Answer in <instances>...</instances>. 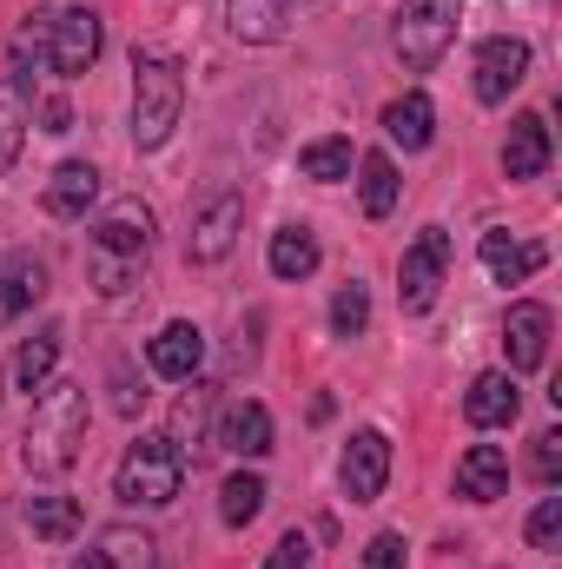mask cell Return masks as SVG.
Wrapping results in <instances>:
<instances>
[{"label":"cell","instance_id":"11","mask_svg":"<svg viewBox=\"0 0 562 569\" xmlns=\"http://www.w3.org/2000/svg\"><path fill=\"white\" fill-rule=\"evenodd\" d=\"M73 569H159V543H152V530H140V523H107L73 557Z\"/></svg>","mask_w":562,"mask_h":569},{"label":"cell","instance_id":"17","mask_svg":"<svg viewBox=\"0 0 562 569\" xmlns=\"http://www.w3.org/2000/svg\"><path fill=\"white\" fill-rule=\"evenodd\" d=\"M100 199V166H87V159H67L53 179H47V192H40V206H47V219H87V206Z\"/></svg>","mask_w":562,"mask_h":569},{"label":"cell","instance_id":"18","mask_svg":"<svg viewBox=\"0 0 562 569\" xmlns=\"http://www.w3.org/2000/svg\"><path fill=\"white\" fill-rule=\"evenodd\" d=\"M550 120L543 113H516L510 120V140H503V172L510 179H543L550 172Z\"/></svg>","mask_w":562,"mask_h":569},{"label":"cell","instance_id":"20","mask_svg":"<svg viewBox=\"0 0 562 569\" xmlns=\"http://www.w3.org/2000/svg\"><path fill=\"white\" fill-rule=\"evenodd\" d=\"M483 272L496 284H523L543 272V246H530V239H510L503 226L496 232H483Z\"/></svg>","mask_w":562,"mask_h":569},{"label":"cell","instance_id":"32","mask_svg":"<svg viewBox=\"0 0 562 569\" xmlns=\"http://www.w3.org/2000/svg\"><path fill=\"white\" fill-rule=\"evenodd\" d=\"M523 537H530V550H543V557H556V550H562V497H543V503L530 510V523H523Z\"/></svg>","mask_w":562,"mask_h":569},{"label":"cell","instance_id":"35","mask_svg":"<svg viewBox=\"0 0 562 569\" xmlns=\"http://www.w3.org/2000/svg\"><path fill=\"white\" fill-rule=\"evenodd\" d=\"M304 563H311V543H304L298 530H291V537H279V550L265 557V569H304Z\"/></svg>","mask_w":562,"mask_h":569},{"label":"cell","instance_id":"31","mask_svg":"<svg viewBox=\"0 0 562 569\" xmlns=\"http://www.w3.org/2000/svg\"><path fill=\"white\" fill-rule=\"evenodd\" d=\"M364 325H371V291L358 279L338 284V298H331V331H338V338H364Z\"/></svg>","mask_w":562,"mask_h":569},{"label":"cell","instance_id":"23","mask_svg":"<svg viewBox=\"0 0 562 569\" xmlns=\"http://www.w3.org/2000/svg\"><path fill=\"white\" fill-rule=\"evenodd\" d=\"M384 133H391V146H404V152H423V146L436 140V107H430L423 87H411L404 100L384 107Z\"/></svg>","mask_w":562,"mask_h":569},{"label":"cell","instance_id":"6","mask_svg":"<svg viewBox=\"0 0 562 569\" xmlns=\"http://www.w3.org/2000/svg\"><path fill=\"white\" fill-rule=\"evenodd\" d=\"M443 272H450V232L423 226L418 239L404 246V259H398V305L411 318H423L436 305V291H443Z\"/></svg>","mask_w":562,"mask_h":569},{"label":"cell","instance_id":"15","mask_svg":"<svg viewBox=\"0 0 562 569\" xmlns=\"http://www.w3.org/2000/svg\"><path fill=\"white\" fill-rule=\"evenodd\" d=\"M510 490V457H503V443H470L463 457H456V497L463 503H496Z\"/></svg>","mask_w":562,"mask_h":569},{"label":"cell","instance_id":"16","mask_svg":"<svg viewBox=\"0 0 562 569\" xmlns=\"http://www.w3.org/2000/svg\"><path fill=\"white\" fill-rule=\"evenodd\" d=\"M523 411V391H516V371H483L470 378V398H463V418L476 430H496V425H516Z\"/></svg>","mask_w":562,"mask_h":569},{"label":"cell","instance_id":"29","mask_svg":"<svg viewBox=\"0 0 562 569\" xmlns=\"http://www.w3.org/2000/svg\"><path fill=\"white\" fill-rule=\"evenodd\" d=\"M351 166H358V152L344 133H324V140H311L298 152V172L304 179H318V186H338V179H351Z\"/></svg>","mask_w":562,"mask_h":569},{"label":"cell","instance_id":"5","mask_svg":"<svg viewBox=\"0 0 562 569\" xmlns=\"http://www.w3.org/2000/svg\"><path fill=\"white\" fill-rule=\"evenodd\" d=\"M463 27V0H404L391 13V53L404 60V73H430Z\"/></svg>","mask_w":562,"mask_h":569},{"label":"cell","instance_id":"22","mask_svg":"<svg viewBox=\"0 0 562 569\" xmlns=\"http://www.w3.org/2000/svg\"><path fill=\"white\" fill-rule=\"evenodd\" d=\"M212 443H225L232 457H265V450H272V411H265L259 398L232 405V411L219 418V437H212Z\"/></svg>","mask_w":562,"mask_h":569},{"label":"cell","instance_id":"21","mask_svg":"<svg viewBox=\"0 0 562 569\" xmlns=\"http://www.w3.org/2000/svg\"><path fill=\"white\" fill-rule=\"evenodd\" d=\"M284 20H291V0H225V27H232V40H245V47L284 40Z\"/></svg>","mask_w":562,"mask_h":569},{"label":"cell","instance_id":"28","mask_svg":"<svg viewBox=\"0 0 562 569\" xmlns=\"http://www.w3.org/2000/svg\"><path fill=\"white\" fill-rule=\"evenodd\" d=\"M358 192H364V212H371V219H391V212H398L404 179H398L391 152H364V159H358Z\"/></svg>","mask_w":562,"mask_h":569},{"label":"cell","instance_id":"33","mask_svg":"<svg viewBox=\"0 0 562 569\" xmlns=\"http://www.w3.org/2000/svg\"><path fill=\"white\" fill-rule=\"evenodd\" d=\"M530 470H536V483H543V490H556V477H562V430H543V437H536Z\"/></svg>","mask_w":562,"mask_h":569},{"label":"cell","instance_id":"26","mask_svg":"<svg viewBox=\"0 0 562 569\" xmlns=\"http://www.w3.org/2000/svg\"><path fill=\"white\" fill-rule=\"evenodd\" d=\"M80 503L73 497H60V490H40V497H27V530L40 537V543H73L80 537Z\"/></svg>","mask_w":562,"mask_h":569},{"label":"cell","instance_id":"25","mask_svg":"<svg viewBox=\"0 0 562 569\" xmlns=\"http://www.w3.org/2000/svg\"><path fill=\"white\" fill-rule=\"evenodd\" d=\"M27 127H33V87L27 80H0V172L20 159V146H27Z\"/></svg>","mask_w":562,"mask_h":569},{"label":"cell","instance_id":"36","mask_svg":"<svg viewBox=\"0 0 562 569\" xmlns=\"http://www.w3.org/2000/svg\"><path fill=\"white\" fill-rule=\"evenodd\" d=\"M33 113H40V133H73V107L67 100H40Z\"/></svg>","mask_w":562,"mask_h":569},{"label":"cell","instance_id":"24","mask_svg":"<svg viewBox=\"0 0 562 569\" xmlns=\"http://www.w3.org/2000/svg\"><path fill=\"white\" fill-rule=\"evenodd\" d=\"M318 259H324V252H318V232H311V226H279V232H272V252H265L272 279H284V284L311 279Z\"/></svg>","mask_w":562,"mask_h":569},{"label":"cell","instance_id":"3","mask_svg":"<svg viewBox=\"0 0 562 569\" xmlns=\"http://www.w3.org/2000/svg\"><path fill=\"white\" fill-rule=\"evenodd\" d=\"M185 113V67L165 53H133V146L159 152Z\"/></svg>","mask_w":562,"mask_h":569},{"label":"cell","instance_id":"4","mask_svg":"<svg viewBox=\"0 0 562 569\" xmlns=\"http://www.w3.org/2000/svg\"><path fill=\"white\" fill-rule=\"evenodd\" d=\"M179 490H185L179 443L172 437H133L127 457H120V470H113V497L127 510H165V503H179Z\"/></svg>","mask_w":562,"mask_h":569},{"label":"cell","instance_id":"34","mask_svg":"<svg viewBox=\"0 0 562 569\" xmlns=\"http://www.w3.org/2000/svg\"><path fill=\"white\" fill-rule=\"evenodd\" d=\"M364 569H404V537H398V530L371 537V543H364Z\"/></svg>","mask_w":562,"mask_h":569},{"label":"cell","instance_id":"27","mask_svg":"<svg viewBox=\"0 0 562 569\" xmlns=\"http://www.w3.org/2000/svg\"><path fill=\"white\" fill-rule=\"evenodd\" d=\"M60 325H40L20 351H13V378H20V391H47L53 385V365H60Z\"/></svg>","mask_w":562,"mask_h":569},{"label":"cell","instance_id":"7","mask_svg":"<svg viewBox=\"0 0 562 569\" xmlns=\"http://www.w3.org/2000/svg\"><path fill=\"white\" fill-rule=\"evenodd\" d=\"M100 47H107V27H100L93 7H67V13L47 20V73H60V80L93 73Z\"/></svg>","mask_w":562,"mask_h":569},{"label":"cell","instance_id":"12","mask_svg":"<svg viewBox=\"0 0 562 569\" xmlns=\"http://www.w3.org/2000/svg\"><path fill=\"white\" fill-rule=\"evenodd\" d=\"M145 365H152V378H165V385L199 378V365H205V331H199V325H185V318L159 325V331H152V345H145Z\"/></svg>","mask_w":562,"mask_h":569},{"label":"cell","instance_id":"8","mask_svg":"<svg viewBox=\"0 0 562 569\" xmlns=\"http://www.w3.org/2000/svg\"><path fill=\"white\" fill-rule=\"evenodd\" d=\"M239 232H245V192H239V186H225V192H212V199L192 212L185 259H192V266H219V259H232Z\"/></svg>","mask_w":562,"mask_h":569},{"label":"cell","instance_id":"10","mask_svg":"<svg viewBox=\"0 0 562 569\" xmlns=\"http://www.w3.org/2000/svg\"><path fill=\"white\" fill-rule=\"evenodd\" d=\"M338 483L351 503H378L391 483V437L384 430H351L344 457H338Z\"/></svg>","mask_w":562,"mask_h":569},{"label":"cell","instance_id":"1","mask_svg":"<svg viewBox=\"0 0 562 569\" xmlns=\"http://www.w3.org/2000/svg\"><path fill=\"white\" fill-rule=\"evenodd\" d=\"M152 266V206L145 199H113L93 232H87V284L100 298H127Z\"/></svg>","mask_w":562,"mask_h":569},{"label":"cell","instance_id":"19","mask_svg":"<svg viewBox=\"0 0 562 569\" xmlns=\"http://www.w3.org/2000/svg\"><path fill=\"white\" fill-rule=\"evenodd\" d=\"M40 298H47V266H40L33 252H13V259L0 266V325L27 318Z\"/></svg>","mask_w":562,"mask_h":569},{"label":"cell","instance_id":"9","mask_svg":"<svg viewBox=\"0 0 562 569\" xmlns=\"http://www.w3.org/2000/svg\"><path fill=\"white\" fill-rule=\"evenodd\" d=\"M523 80H530V40L523 33H496V40L476 47V80L470 87H476L483 107H503Z\"/></svg>","mask_w":562,"mask_h":569},{"label":"cell","instance_id":"30","mask_svg":"<svg viewBox=\"0 0 562 569\" xmlns=\"http://www.w3.org/2000/svg\"><path fill=\"white\" fill-rule=\"evenodd\" d=\"M259 510H265V477H259V470H232V477L219 483V517H225L232 530H245Z\"/></svg>","mask_w":562,"mask_h":569},{"label":"cell","instance_id":"13","mask_svg":"<svg viewBox=\"0 0 562 569\" xmlns=\"http://www.w3.org/2000/svg\"><path fill=\"white\" fill-rule=\"evenodd\" d=\"M550 331H556L550 305L516 298V305H510V318H503V351H510V371H536V365L550 358Z\"/></svg>","mask_w":562,"mask_h":569},{"label":"cell","instance_id":"14","mask_svg":"<svg viewBox=\"0 0 562 569\" xmlns=\"http://www.w3.org/2000/svg\"><path fill=\"white\" fill-rule=\"evenodd\" d=\"M212 418H219V385H205V378H185V391H179V405H172V443H179V457L192 463L205 443H212Z\"/></svg>","mask_w":562,"mask_h":569},{"label":"cell","instance_id":"2","mask_svg":"<svg viewBox=\"0 0 562 569\" xmlns=\"http://www.w3.org/2000/svg\"><path fill=\"white\" fill-rule=\"evenodd\" d=\"M87 425H93V405H87V385L60 378L40 391L33 418H27V437H20V463L33 477H67L87 450Z\"/></svg>","mask_w":562,"mask_h":569}]
</instances>
